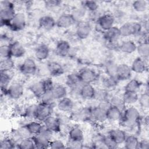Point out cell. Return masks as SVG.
<instances>
[{
    "label": "cell",
    "mask_w": 149,
    "mask_h": 149,
    "mask_svg": "<svg viewBox=\"0 0 149 149\" xmlns=\"http://www.w3.org/2000/svg\"><path fill=\"white\" fill-rule=\"evenodd\" d=\"M38 25L40 28L49 31L56 26V20L51 16L44 15L39 19Z\"/></svg>",
    "instance_id": "obj_20"
},
{
    "label": "cell",
    "mask_w": 149,
    "mask_h": 149,
    "mask_svg": "<svg viewBox=\"0 0 149 149\" xmlns=\"http://www.w3.org/2000/svg\"><path fill=\"white\" fill-rule=\"evenodd\" d=\"M137 44L132 40L123 41L120 44H119V50L122 52L130 54L136 51Z\"/></svg>",
    "instance_id": "obj_31"
},
{
    "label": "cell",
    "mask_w": 149,
    "mask_h": 149,
    "mask_svg": "<svg viewBox=\"0 0 149 149\" xmlns=\"http://www.w3.org/2000/svg\"><path fill=\"white\" fill-rule=\"evenodd\" d=\"M12 76L10 74V72H0V87L1 94H3L5 95V92L11 84Z\"/></svg>",
    "instance_id": "obj_29"
},
{
    "label": "cell",
    "mask_w": 149,
    "mask_h": 149,
    "mask_svg": "<svg viewBox=\"0 0 149 149\" xmlns=\"http://www.w3.org/2000/svg\"><path fill=\"white\" fill-rule=\"evenodd\" d=\"M62 2L58 0H48L45 1L44 3L47 8H54L61 4Z\"/></svg>",
    "instance_id": "obj_55"
},
{
    "label": "cell",
    "mask_w": 149,
    "mask_h": 149,
    "mask_svg": "<svg viewBox=\"0 0 149 149\" xmlns=\"http://www.w3.org/2000/svg\"><path fill=\"white\" fill-rule=\"evenodd\" d=\"M83 6L91 12H95L98 8V4L97 2L93 1H86L83 2Z\"/></svg>",
    "instance_id": "obj_52"
},
{
    "label": "cell",
    "mask_w": 149,
    "mask_h": 149,
    "mask_svg": "<svg viewBox=\"0 0 149 149\" xmlns=\"http://www.w3.org/2000/svg\"><path fill=\"white\" fill-rule=\"evenodd\" d=\"M139 140L135 135H127L123 142L124 147L126 149H137Z\"/></svg>",
    "instance_id": "obj_35"
},
{
    "label": "cell",
    "mask_w": 149,
    "mask_h": 149,
    "mask_svg": "<svg viewBox=\"0 0 149 149\" xmlns=\"http://www.w3.org/2000/svg\"><path fill=\"white\" fill-rule=\"evenodd\" d=\"M17 148V144L10 137H5L0 141L1 149H13Z\"/></svg>",
    "instance_id": "obj_44"
},
{
    "label": "cell",
    "mask_w": 149,
    "mask_h": 149,
    "mask_svg": "<svg viewBox=\"0 0 149 149\" xmlns=\"http://www.w3.org/2000/svg\"><path fill=\"white\" fill-rule=\"evenodd\" d=\"M66 84L70 90H79L83 83L81 81L78 73H73L67 76Z\"/></svg>",
    "instance_id": "obj_19"
},
{
    "label": "cell",
    "mask_w": 149,
    "mask_h": 149,
    "mask_svg": "<svg viewBox=\"0 0 149 149\" xmlns=\"http://www.w3.org/2000/svg\"><path fill=\"white\" fill-rule=\"evenodd\" d=\"M101 141L105 148H116L119 146L108 134L102 137Z\"/></svg>",
    "instance_id": "obj_48"
},
{
    "label": "cell",
    "mask_w": 149,
    "mask_h": 149,
    "mask_svg": "<svg viewBox=\"0 0 149 149\" xmlns=\"http://www.w3.org/2000/svg\"><path fill=\"white\" fill-rule=\"evenodd\" d=\"M95 89L92 84H83L80 90V97L86 100H93Z\"/></svg>",
    "instance_id": "obj_21"
},
{
    "label": "cell",
    "mask_w": 149,
    "mask_h": 149,
    "mask_svg": "<svg viewBox=\"0 0 149 149\" xmlns=\"http://www.w3.org/2000/svg\"><path fill=\"white\" fill-rule=\"evenodd\" d=\"M36 105L37 104H29L27 106H26L23 117L29 120L35 119Z\"/></svg>",
    "instance_id": "obj_43"
},
{
    "label": "cell",
    "mask_w": 149,
    "mask_h": 149,
    "mask_svg": "<svg viewBox=\"0 0 149 149\" xmlns=\"http://www.w3.org/2000/svg\"><path fill=\"white\" fill-rule=\"evenodd\" d=\"M78 74L81 81L83 84H92L97 80V73L90 68H83L81 69Z\"/></svg>",
    "instance_id": "obj_11"
},
{
    "label": "cell",
    "mask_w": 149,
    "mask_h": 149,
    "mask_svg": "<svg viewBox=\"0 0 149 149\" xmlns=\"http://www.w3.org/2000/svg\"><path fill=\"white\" fill-rule=\"evenodd\" d=\"M94 99L98 102L108 100V94L107 89L97 88L95 89V94Z\"/></svg>",
    "instance_id": "obj_42"
},
{
    "label": "cell",
    "mask_w": 149,
    "mask_h": 149,
    "mask_svg": "<svg viewBox=\"0 0 149 149\" xmlns=\"http://www.w3.org/2000/svg\"><path fill=\"white\" fill-rule=\"evenodd\" d=\"M20 72L26 76H33L37 71L36 62L32 58H26L19 66Z\"/></svg>",
    "instance_id": "obj_9"
},
{
    "label": "cell",
    "mask_w": 149,
    "mask_h": 149,
    "mask_svg": "<svg viewBox=\"0 0 149 149\" xmlns=\"http://www.w3.org/2000/svg\"><path fill=\"white\" fill-rule=\"evenodd\" d=\"M108 101L111 106L115 107L122 111L126 107V105L125 104L122 97L118 95H112L111 98L108 99Z\"/></svg>",
    "instance_id": "obj_41"
},
{
    "label": "cell",
    "mask_w": 149,
    "mask_h": 149,
    "mask_svg": "<svg viewBox=\"0 0 149 149\" xmlns=\"http://www.w3.org/2000/svg\"><path fill=\"white\" fill-rule=\"evenodd\" d=\"M58 101L56 107L60 112L67 113L73 111L74 103L71 98L66 96Z\"/></svg>",
    "instance_id": "obj_15"
},
{
    "label": "cell",
    "mask_w": 149,
    "mask_h": 149,
    "mask_svg": "<svg viewBox=\"0 0 149 149\" xmlns=\"http://www.w3.org/2000/svg\"><path fill=\"white\" fill-rule=\"evenodd\" d=\"M29 90L33 95L38 99L44 93L45 88L42 80L35 81L29 86Z\"/></svg>",
    "instance_id": "obj_32"
},
{
    "label": "cell",
    "mask_w": 149,
    "mask_h": 149,
    "mask_svg": "<svg viewBox=\"0 0 149 149\" xmlns=\"http://www.w3.org/2000/svg\"><path fill=\"white\" fill-rule=\"evenodd\" d=\"M26 26V17L25 15L22 12H16L8 27L13 31H18L23 30Z\"/></svg>",
    "instance_id": "obj_8"
},
{
    "label": "cell",
    "mask_w": 149,
    "mask_h": 149,
    "mask_svg": "<svg viewBox=\"0 0 149 149\" xmlns=\"http://www.w3.org/2000/svg\"><path fill=\"white\" fill-rule=\"evenodd\" d=\"M139 95L137 93L125 91L122 97L126 105H132L138 102Z\"/></svg>",
    "instance_id": "obj_34"
},
{
    "label": "cell",
    "mask_w": 149,
    "mask_h": 149,
    "mask_svg": "<svg viewBox=\"0 0 149 149\" xmlns=\"http://www.w3.org/2000/svg\"><path fill=\"white\" fill-rule=\"evenodd\" d=\"M49 49L45 44H40L38 45L34 51V55L37 59L39 61H44L49 56Z\"/></svg>",
    "instance_id": "obj_30"
},
{
    "label": "cell",
    "mask_w": 149,
    "mask_h": 149,
    "mask_svg": "<svg viewBox=\"0 0 149 149\" xmlns=\"http://www.w3.org/2000/svg\"><path fill=\"white\" fill-rule=\"evenodd\" d=\"M118 145L123 143L126 137V132L120 128H113L111 129L108 134Z\"/></svg>",
    "instance_id": "obj_23"
},
{
    "label": "cell",
    "mask_w": 149,
    "mask_h": 149,
    "mask_svg": "<svg viewBox=\"0 0 149 149\" xmlns=\"http://www.w3.org/2000/svg\"><path fill=\"white\" fill-rule=\"evenodd\" d=\"M86 10V9L83 6H82L81 7L77 8L73 10V13H72L71 14L73 16V18L74 19L75 21L76 22V21L81 19L84 16Z\"/></svg>",
    "instance_id": "obj_51"
},
{
    "label": "cell",
    "mask_w": 149,
    "mask_h": 149,
    "mask_svg": "<svg viewBox=\"0 0 149 149\" xmlns=\"http://www.w3.org/2000/svg\"><path fill=\"white\" fill-rule=\"evenodd\" d=\"M122 111L119 108L110 105L107 110V120L111 122H120L122 118Z\"/></svg>",
    "instance_id": "obj_25"
},
{
    "label": "cell",
    "mask_w": 149,
    "mask_h": 149,
    "mask_svg": "<svg viewBox=\"0 0 149 149\" xmlns=\"http://www.w3.org/2000/svg\"><path fill=\"white\" fill-rule=\"evenodd\" d=\"M49 148L52 149H61L66 148V144L61 140H51L49 143Z\"/></svg>",
    "instance_id": "obj_53"
},
{
    "label": "cell",
    "mask_w": 149,
    "mask_h": 149,
    "mask_svg": "<svg viewBox=\"0 0 149 149\" xmlns=\"http://www.w3.org/2000/svg\"><path fill=\"white\" fill-rule=\"evenodd\" d=\"M138 101L140 104L141 108L144 109H147L149 107V95L148 92L146 91L143 94H142L140 97H139Z\"/></svg>",
    "instance_id": "obj_49"
},
{
    "label": "cell",
    "mask_w": 149,
    "mask_h": 149,
    "mask_svg": "<svg viewBox=\"0 0 149 149\" xmlns=\"http://www.w3.org/2000/svg\"><path fill=\"white\" fill-rule=\"evenodd\" d=\"M53 106L41 102L37 104L35 112V120L42 122L48 117L52 115Z\"/></svg>",
    "instance_id": "obj_7"
},
{
    "label": "cell",
    "mask_w": 149,
    "mask_h": 149,
    "mask_svg": "<svg viewBox=\"0 0 149 149\" xmlns=\"http://www.w3.org/2000/svg\"><path fill=\"white\" fill-rule=\"evenodd\" d=\"M17 148L19 149H34L36 148L34 141L32 136L23 139L17 144Z\"/></svg>",
    "instance_id": "obj_39"
},
{
    "label": "cell",
    "mask_w": 149,
    "mask_h": 149,
    "mask_svg": "<svg viewBox=\"0 0 149 149\" xmlns=\"http://www.w3.org/2000/svg\"><path fill=\"white\" fill-rule=\"evenodd\" d=\"M16 13L15 4L12 2L1 1L0 2V23L1 27L8 26Z\"/></svg>",
    "instance_id": "obj_2"
},
{
    "label": "cell",
    "mask_w": 149,
    "mask_h": 149,
    "mask_svg": "<svg viewBox=\"0 0 149 149\" xmlns=\"http://www.w3.org/2000/svg\"><path fill=\"white\" fill-rule=\"evenodd\" d=\"M148 2L145 0H137L133 2L132 6L137 12H144L148 8Z\"/></svg>",
    "instance_id": "obj_45"
},
{
    "label": "cell",
    "mask_w": 149,
    "mask_h": 149,
    "mask_svg": "<svg viewBox=\"0 0 149 149\" xmlns=\"http://www.w3.org/2000/svg\"><path fill=\"white\" fill-rule=\"evenodd\" d=\"M110 105L108 100L99 102V104L96 106L93 107L91 109V119L98 123H103L107 121V110Z\"/></svg>",
    "instance_id": "obj_4"
},
{
    "label": "cell",
    "mask_w": 149,
    "mask_h": 149,
    "mask_svg": "<svg viewBox=\"0 0 149 149\" xmlns=\"http://www.w3.org/2000/svg\"><path fill=\"white\" fill-rule=\"evenodd\" d=\"M149 148V141L147 139H143L139 140L138 148L148 149Z\"/></svg>",
    "instance_id": "obj_57"
},
{
    "label": "cell",
    "mask_w": 149,
    "mask_h": 149,
    "mask_svg": "<svg viewBox=\"0 0 149 149\" xmlns=\"http://www.w3.org/2000/svg\"><path fill=\"white\" fill-rule=\"evenodd\" d=\"M9 44L12 58H20L25 55L26 49L23 44L19 41H14Z\"/></svg>",
    "instance_id": "obj_18"
},
{
    "label": "cell",
    "mask_w": 149,
    "mask_h": 149,
    "mask_svg": "<svg viewBox=\"0 0 149 149\" xmlns=\"http://www.w3.org/2000/svg\"><path fill=\"white\" fill-rule=\"evenodd\" d=\"M24 126L26 128L30 134L33 136L37 135L40 133L43 127V123L41 122L35 120L28 122L27 123L24 124Z\"/></svg>",
    "instance_id": "obj_28"
},
{
    "label": "cell",
    "mask_w": 149,
    "mask_h": 149,
    "mask_svg": "<svg viewBox=\"0 0 149 149\" xmlns=\"http://www.w3.org/2000/svg\"><path fill=\"white\" fill-rule=\"evenodd\" d=\"M118 80L115 77L106 76L102 80V84L105 89L112 88L114 87L118 83Z\"/></svg>",
    "instance_id": "obj_46"
},
{
    "label": "cell",
    "mask_w": 149,
    "mask_h": 149,
    "mask_svg": "<svg viewBox=\"0 0 149 149\" xmlns=\"http://www.w3.org/2000/svg\"><path fill=\"white\" fill-rule=\"evenodd\" d=\"M130 68L132 72H134L137 74H142L147 70L148 65L146 60L138 56L132 62Z\"/></svg>",
    "instance_id": "obj_17"
},
{
    "label": "cell",
    "mask_w": 149,
    "mask_h": 149,
    "mask_svg": "<svg viewBox=\"0 0 149 149\" xmlns=\"http://www.w3.org/2000/svg\"><path fill=\"white\" fill-rule=\"evenodd\" d=\"M42 83H43V84L44 86L45 91L51 90L54 84L51 78L48 77L44 80H42Z\"/></svg>",
    "instance_id": "obj_56"
},
{
    "label": "cell",
    "mask_w": 149,
    "mask_h": 149,
    "mask_svg": "<svg viewBox=\"0 0 149 149\" xmlns=\"http://www.w3.org/2000/svg\"><path fill=\"white\" fill-rule=\"evenodd\" d=\"M103 33L104 38L107 42H116L120 37L119 27L115 26Z\"/></svg>",
    "instance_id": "obj_27"
},
{
    "label": "cell",
    "mask_w": 149,
    "mask_h": 149,
    "mask_svg": "<svg viewBox=\"0 0 149 149\" xmlns=\"http://www.w3.org/2000/svg\"><path fill=\"white\" fill-rule=\"evenodd\" d=\"M136 51L139 56L144 60H147L149 56V44L148 42H140L137 45Z\"/></svg>",
    "instance_id": "obj_36"
},
{
    "label": "cell",
    "mask_w": 149,
    "mask_h": 149,
    "mask_svg": "<svg viewBox=\"0 0 149 149\" xmlns=\"http://www.w3.org/2000/svg\"><path fill=\"white\" fill-rule=\"evenodd\" d=\"M66 147L70 148H83V143L68 139V141L66 144Z\"/></svg>",
    "instance_id": "obj_54"
},
{
    "label": "cell",
    "mask_w": 149,
    "mask_h": 149,
    "mask_svg": "<svg viewBox=\"0 0 149 149\" xmlns=\"http://www.w3.org/2000/svg\"><path fill=\"white\" fill-rule=\"evenodd\" d=\"M0 56L1 59L12 58L10 55V50L9 44H3L0 47Z\"/></svg>",
    "instance_id": "obj_50"
},
{
    "label": "cell",
    "mask_w": 149,
    "mask_h": 149,
    "mask_svg": "<svg viewBox=\"0 0 149 149\" xmlns=\"http://www.w3.org/2000/svg\"><path fill=\"white\" fill-rule=\"evenodd\" d=\"M24 86L18 81L11 83L5 92V95L9 99L17 101L22 98L24 94Z\"/></svg>",
    "instance_id": "obj_6"
},
{
    "label": "cell",
    "mask_w": 149,
    "mask_h": 149,
    "mask_svg": "<svg viewBox=\"0 0 149 149\" xmlns=\"http://www.w3.org/2000/svg\"><path fill=\"white\" fill-rule=\"evenodd\" d=\"M44 126L53 133H59L61 131L62 124L58 116L52 115L42 122Z\"/></svg>",
    "instance_id": "obj_12"
},
{
    "label": "cell",
    "mask_w": 149,
    "mask_h": 149,
    "mask_svg": "<svg viewBox=\"0 0 149 149\" xmlns=\"http://www.w3.org/2000/svg\"><path fill=\"white\" fill-rule=\"evenodd\" d=\"M51 91L56 100H59L64 98L68 95V90L66 87L61 84H54Z\"/></svg>",
    "instance_id": "obj_33"
},
{
    "label": "cell",
    "mask_w": 149,
    "mask_h": 149,
    "mask_svg": "<svg viewBox=\"0 0 149 149\" xmlns=\"http://www.w3.org/2000/svg\"><path fill=\"white\" fill-rule=\"evenodd\" d=\"M115 16L111 13H105L98 17L97 23L100 29L104 31L114 26Z\"/></svg>",
    "instance_id": "obj_10"
},
{
    "label": "cell",
    "mask_w": 149,
    "mask_h": 149,
    "mask_svg": "<svg viewBox=\"0 0 149 149\" xmlns=\"http://www.w3.org/2000/svg\"><path fill=\"white\" fill-rule=\"evenodd\" d=\"M141 115L139 110L134 106L126 107L122 112V118L120 122L130 129L139 123Z\"/></svg>",
    "instance_id": "obj_1"
},
{
    "label": "cell",
    "mask_w": 149,
    "mask_h": 149,
    "mask_svg": "<svg viewBox=\"0 0 149 149\" xmlns=\"http://www.w3.org/2000/svg\"><path fill=\"white\" fill-rule=\"evenodd\" d=\"M117 66L118 65L112 62L107 63V64L105 65V72L108 76L116 78V73Z\"/></svg>",
    "instance_id": "obj_47"
},
{
    "label": "cell",
    "mask_w": 149,
    "mask_h": 149,
    "mask_svg": "<svg viewBox=\"0 0 149 149\" xmlns=\"http://www.w3.org/2000/svg\"><path fill=\"white\" fill-rule=\"evenodd\" d=\"M38 100H39V102H41L51 106H54L56 101L52 94L51 90L45 91L44 93Z\"/></svg>",
    "instance_id": "obj_38"
},
{
    "label": "cell",
    "mask_w": 149,
    "mask_h": 149,
    "mask_svg": "<svg viewBox=\"0 0 149 149\" xmlns=\"http://www.w3.org/2000/svg\"><path fill=\"white\" fill-rule=\"evenodd\" d=\"M142 24L139 22H126L119 27L120 37H127L140 34L142 32Z\"/></svg>",
    "instance_id": "obj_5"
},
{
    "label": "cell",
    "mask_w": 149,
    "mask_h": 149,
    "mask_svg": "<svg viewBox=\"0 0 149 149\" xmlns=\"http://www.w3.org/2000/svg\"><path fill=\"white\" fill-rule=\"evenodd\" d=\"M53 133V132L45 127L43 125V127L40 133L37 135L32 136L36 148L42 149L49 148Z\"/></svg>",
    "instance_id": "obj_3"
},
{
    "label": "cell",
    "mask_w": 149,
    "mask_h": 149,
    "mask_svg": "<svg viewBox=\"0 0 149 149\" xmlns=\"http://www.w3.org/2000/svg\"><path fill=\"white\" fill-rule=\"evenodd\" d=\"M91 30V26L88 22L81 21L77 24L76 34L79 39L85 40L90 36Z\"/></svg>",
    "instance_id": "obj_14"
},
{
    "label": "cell",
    "mask_w": 149,
    "mask_h": 149,
    "mask_svg": "<svg viewBox=\"0 0 149 149\" xmlns=\"http://www.w3.org/2000/svg\"><path fill=\"white\" fill-rule=\"evenodd\" d=\"M15 63L12 58L1 59L0 71L5 72H11L14 69Z\"/></svg>",
    "instance_id": "obj_37"
},
{
    "label": "cell",
    "mask_w": 149,
    "mask_h": 149,
    "mask_svg": "<svg viewBox=\"0 0 149 149\" xmlns=\"http://www.w3.org/2000/svg\"><path fill=\"white\" fill-rule=\"evenodd\" d=\"M141 87V83L136 79H132L129 80L125 87V91L137 93Z\"/></svg>",
    "instance_id": "obj_40"
},
{
    "label": "cell",
    "mask_w": 149,
    "mask_h": 149,
    "mask_svg": "<svg viewBox=\"0 0 149 149\" xmlns=\"http://www.w3.org/2000/svg\"><path fill=\"white\" fill-rule=\"evenodd\" d=\"M76 22L71 13H63L56 20V26L61 29H66L72 26Z\"/></svg>",
    "instance_id": "obj_16"
},
{
    "label": "cell",
    "mask_w": 149,
    "mask_h": 149,
    "mask_svg": "<svg viewBox=\"0 0 149 149\" xmlns=\"http://www.w3.org/2000/svg\"><path fill=\"white\" fill-rule=\"evenodd\" d=\"M132 74L130 66L126 63L118 65L116 77L118 81H125L130 80Z\"/></svg>",
    "instance_id": "obj_13"
},
{
    "label": "cell",
    "mask_w": 149,
    "mask_h": 149,
    "mask_svg": "<svg viewBox=\"0 0 149 149\" xmlns=\"http://www.w3.org/2000/svg\"><path fill=\"white\" fill-rule=\"evenodd\" d=\"M70 51V45L68 41L66 40L59 41L55 47V51L56 54L61 56L65 57L68 56Z\"/></svg>",
    "instance_id": "obj_26"
},
{
    "label": "cell",
    "mask_w": 149,
    "mask_h": 149,
    "mask_svg": "<svg viewBox=\"0 0 149 149\" xmlns=\"http://www.w3.org/2000/svg\"><path fill=\"white\" fill-rule=\"evenodd\" d=\"M47 69L51 76L58 77L64 73V68L56 61H50L47 64Z\"/></svg>",
    "instance_id": "obj_22"
},
{
    "label": "cell",
    "mask_w": 149,
    "mask_h": 149,
    "mask_svg": "<svg viewBox=\"0 0 149 149\" xmlns=\"http://www.w3.org/2000/svg\"><path fill=\"white\" fill-rule=\"evenodd\" d=\"M84 138V132L79 126H74L69 129L68 132V139L83 143Z\"/></svg>",
    "instance_id": "obj_24"
}]
</instances>
